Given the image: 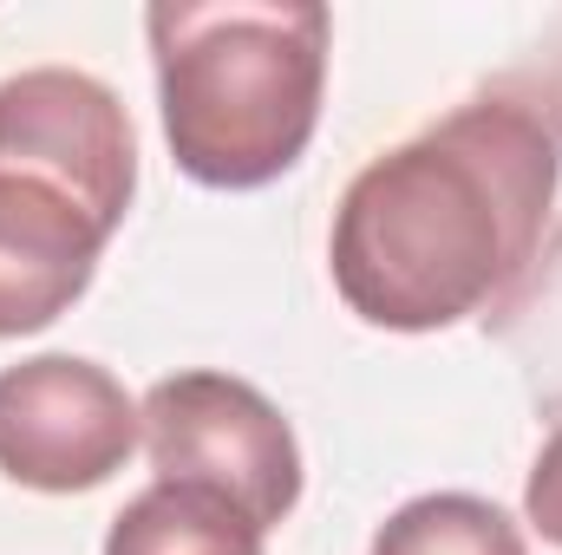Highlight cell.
<instances>
[{"label":"cell","mask_w":562,"mask_h":555,"mask_svg":"<svg viewBox=\"0 0 562 555\" xmlns=\"http://www.w3.org/2000/svg\"><path fill=\"white\" fill-rule=\"evenodd\" d=\"M144 33L164 144L183 177L203 190H262L301 163L334 39L321 0H157Z\"/></svg>","instance_id":"3957f363"},{"label":"cell","mask_w":562,"mask_h":555,"mask_svg":"<svg viewBox=\"0 0 562 555\" xmlns=\"http://www.w3.org/2000/svg\"><path fill=\"white\" fill-rule=\"evenodd\" d=\"M562 190L557 125L524 99H471L373 157L327 236L340 301L386 333H438L517 294Z\"/></svg>","instance_id":"6da1fadb"},{"label":"cell","mask_w":562,"mask_h":555,"mask_svg":"<svg viewBox=\"0 0 562 555\" xmlns=\"http://www.w3.org/2000/svg\"><path fill=\"white\" fill-rule=\"evenodd\" d=\"M144 418L132 393L79 353H33L0 373V477L72 497L99 490L138 451Z\"/></svg>","instance_id":"5b68a950"},{"label":"cell","mask_w":562,"mask_h":555,"mask_svg":"<svg viewBox=\"0 0 562 555\" xmlns=\"http://www.w3.org/2000/svg\"><path fill=\"white\" fill-rule=\"evenodd\" d=\"M524 517H530V530L543 543L562 550V424L543 438V451H537V464L524 477Z\"/></svg>","instance_id":"ba28073f"},{"label":"cell","mask_w":562,"mask_h":555,"mask_svg":"<svg viewBox=\"0 0 562 555\" xmlns=\"http://www.w3.org/2000/svg\"><path fill=\"white\" fill-rule=\"evenodd\" d=\"M367 555H530V550H524V530L491 497L431 490V497L400 503L373 530V550Z\"/></svg>","instance_id":"52a82bcc"},{"label":"cell","mask_w":562,"mask_h":555,"mask_svg":"<svg viewBox=\"0 0 562 555\" xmlns=\"http://www.w3.org/2000/svg\"><path fill=\"white\" fill-rule=\"evenodd\" d=\"M144 451L157 484H203L276 530L301 503V444L269 393L236 373H170L144 393Z\"/></svg>","instance_id":"277c9868"},{"label":"cell","mask_w":562,"mask_h":555,"mask_svg":"<svg viewBox=\"0 0 562 555\" xmlns=\"http://www.w3.org/2000/svg\"><path fill=\"white\" fill-rule=\"evenodd\" d=\"M262 523L203 484H150L112 517L105 555H262Z\"/></svg>","instance_id":"8992f818"},{"label":"cell","mask_w":562,"mask_h":555,"mask_svg":"<svg viewBox=\"0 0 562 555\" xmlns=\"http://www.w3.org/2000/svg\"><path fill=\"white\" fill-rule=\"evenodd\" d=\"M138 196L119 92L72 66L0 79V340L53 327Z\"/></svg>","instance_id":"7a4b0ae2"}]
</instances>
